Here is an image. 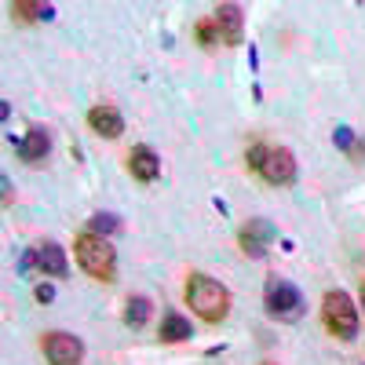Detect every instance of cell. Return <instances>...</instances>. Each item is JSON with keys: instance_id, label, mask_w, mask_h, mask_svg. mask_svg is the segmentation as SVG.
Instances as JSON below:
<instances>
[{"instance_id": "obj_8", "label": "cell", "mask_w": 365, "mask_h": 365, "mask_svg": "<svg viewBox=\"0 0 365 365\" xmlns=\"http://www.w3.org/2000/svg\"><path fill=\"white\" fill-rule=\"evenodd\" d=\"M15 150H19V158L26 161V165H41V161H48V154H51V132L48 128H41V125H34L19 143H15Z\"/></svg>"}, {"instance_id": "obj_22", "label": "cell", "mask_w": 365, "mask_h": 365, "mask_svg": "<svg viewBox=\"0 0 365 365\" xmlns=\"http://www.w3.org/2000/svg\"><path fill=\"white\" fill-rule=\"evenodd\" d=\"M263 365H274V361H263Z\"/></svg>"}, {"instance_id": "obj_11", "label": "cell", "mask_w": 365, "mask_h": 365, "mask_svg": "<svg viewBox=\"0 0 365 365\" xmlns=\"http://www.w3.org/2000/svg\"><path fill=\"white\" fill-rule=\"evenodd\" d=\"M88 128L96 132V135H103V139H117L120 132H125V117H120L113 106H91L88 110Z\"/></svg>"}, {"instance_id": "obj_17", "label": "cell", "mask_w": 365, "mask_h": 365, "mask_svg": "<svg viewBox=\"0 0 365 365\" xmlns=\"http://www.w3.org/2000/svg\"><path fill=\"white\" fill-rule=\"evenodd\" d=\"M194 34H197V41H201L205 48H216V44H223V37H220V29H216V22H212V19L197 22V26H194Z\"/></svg>"}, {"instance_id": "obj_18", "label": "cell", "mask_w": 365, "mask_h": 365, "mask_svg": "<svg viewBox=\"0 0 365 365\" xmlns=\"http://www.w3.org/2000/svg\"><path fill=\"white\" fill-rule=\"evenodd\" d=\"M336 146L351 150V146H354V132H351V128H336Z\"/></svg>"}, {"instance_id": "obj_5", "label": "cell", "mask_w": 365, "mask_h": 365, "mask_svg": "<svg viewBox=\"0 0 365 365\" xmlns=\"http://www.w3.org/2000/svg\"><path fill=\"white\" fill-rule=\"evenodd\" d=\"M263 303H267V314L270 318H278V322H296V318H303V292L289 282V278H267V285H263Z\"/></svg>"}, {"instance_id": "obj_10", "label": "cell", "mask_w": 365, "mask_h": 365, "mask_svg": "<svg viewBox=\"0 0 365 365\" xmlns=\"http://www.w3.org/2000/svg\"><path fill=\"white\" fill-rule=\"evenodd\" d=\"M270 237H274V227L267 220H249L245 227H241V252L259 259L267 252V245H270Z\"/></svg>"}, {"instance_id": "obj_21", "label": "cell", "mask_w": 365, "mask_h": 365, "mask_svg": "<svg viewBox=\"0 0 365 365\" xmlns=\"http://www.w3.org/2000/svg\"><path fill=\"white\" fill-rule=\"evenodd\" d=\"M361 311H365V285H361Z\"/></svg>"}, {"instance_id": "obj_16", "label": "cell", "mask_w": 365, "mask_h": 365, "mask_svg": "<svg viewBox=\"0 0 365 365\" xmlns=\"http://www.w3.org/2000/svg\"><path fill=\"white\" fill-rule=\"evenodd\" d=\"M11 15L22 22H34V19H51V4H11Z\"/></svg>"}, {"instance_id": "obj_1", "label": "cell", "mask_w": 365, "mask_h": 365, "mask_svg": "<svg viewBox=\"0 0 365 365\" xmlns=\"http://www.w3.org/2000/svg\"><path fill=\"white\" fill-rule=\"evenodd\" d=\"M187 303L194 307L197 318H205L208 325H220L230 314V289L220 285L216 278H208V274H190V282H187Z\"/></svg>"}, {"instance_id": "obj_6", "label": "cell", "mask_w": 365, "mask_h": 365, "mask_svg": "<svg viewBox=\"0 0 365 365\" xmlns=\"http://www.w3.org/2000/svg\"><path fill=\"white\" fill-rule=\"evenodd\" d=\"M41 347H44L48 365H81L84 361V344L73 332H44Z\"/></svg>"}, {"instance_id": "obj_2", "label": "cell", "mask_w": 365, "mask_h": 365, "mask_svg": "<svg viewBox=\"0 0 365 365\" xmlns=\"http://www.w3.org/2000/svg\"><path fill=\"white\" fill-rule=\"evenodd\" d=\"M249 168L259 172L270 187H292L296 182V158L289 146H270V143H252L245 154Z\"/></svg>"}, {"instance_id": "obj_15", "label": "cell", "mask_w": 365, "mask_h": 365, "mask_svg": "<svg viewBox=\"0 0 365 365\" xmlns=\"http://www.w3.org/2000/svg\"><path fill=\"white\" fill-rule=\"evenodd\" d=\"M113 230H120V220L117 216H110V212H96V216L88 220V234H113Z\"/></svg>"}, {"instance_id": "obj_4", "label": "cell", "mask_w": 365, "mask_h": 365, "mask_svg": "<svg viewBox=\"0 0 365 365\" xmlns=\"http://www.w3.org/2000/svg\"><path fill=\"white\" fill-rule=\"evenodd\" d=\"M322 322L336 340H354L358 336V307L344 289H329L322 299Z\"/></svg>"}, {"instance_id": "obj_20", "label": "cell", "mask_w": 365, "mask_h": 365, "mask_svg": "<svg viewBox=\"0 0 365 365\" xmlns=\"http://www.w3.org/2000/svg\"><path fill=\"white\" fill-rule=\"evenodd\" d=\"M0 187H4V205H11V179L4 175V179H0Z\"/></svg>"}, {"instance_id": "obj_3", "label": "cell", "mask_w": 365, "mask_h": 365, "mask_svg": "<svg viewBox=\"0 0 365 365\" xmlns=\"http://www.w3.org/2000/svg\"><path fill=\"white\" fill-rule=\"evenodd\" d=\"M73 252H77V263H81V270L88 274V278H96L103 285L113 282V274H117V252H113V245H110L106 237L81 234L73 241Z\"/></svg>"}, {"instance_id": "obj_13", "label": "cell", "mask_w": 365, "mask_h": 365, "mask_svg": "<svg viewBox=\"0 0 365 365\" xmlns=\"http://www.w3.org/2000/svg\"><path fill=\"white\" fill-rule=\"evenodd\" d=\"M190 336H194L190 318H182L179 311H168V314L161 318V340H165V344H182V340H190Z\"/></svg>"}, {"instance_id": "obj_12", "label": "cell", "mask_w": 365, "mask_h": 365, "mask_svg": "<svg viewBox=\"0 0 365 365\" xmlns=\"http://www.w3.org/2000/svg\"><path fill=\"white\" fill-rule=\"evenodd\" d=\"M128 172H132L139 182H154V179L161 175V158H158L150 146H132V150H128Z\"/></svg>"}, {"instance_id": "obj_7", "label": "cell", "mask_w": 365, "mask_h": 365, "mask_svg": "<svg viewBox=\"0 0 365 365\" xmlns=\"http://www.w3.org/2000/svg\"><path fill=\"white\" fill-rule=\"evenodd\" d=\"M22 267H26V270H29V267H37L44 278H66V270H70V263H66V249H63V245H55V241H44V245H37L34 252L22 259Z\"/></svg>"}, {"instance_id": "obj_9", "label": "cell", "mask_w": 365, "mask_h": 365, "mask_svg": "<svg viewBox=\"0 0 365 365\" xmlns=\"http://www.w3.org/2000/svg\"><path fill=\"white\" fill-rule=\"evenodd\" d=\"M212 22H216L223 44H230V48L241 44V37H245V15H241L237 4H220L216 11H212Z\"/></svg>"}, {"instance_id": "obj_19", "label": "cell", "mask_w": 365, "mask_h": 365, "mask_svg": "<svg viewBox=\"0 0 365 365\" xmlns=\"http://www.w3.org/2000/svg\"><path fill=\"white\" fill-rule=\"evenodd\" d=\"M34 296H37V303H51V299H55V289L44 282V285H37V289H34Z\"/></svg>"}, {"instance_id": "obj_14", "label": "cell", "mask_w": 365, "mask_h": 365, "mask_svg": "<svg viewBox=\"0 0 365 365\" xmlns=\"http://www.w3.org/2000/svg\"><path fill=\"white\" fill-rule=\"evenodd\" d=\"M146 318H150V299H146V296H132V299L125 303V325L143 329Z\"/></svg>"}]
</instances>
